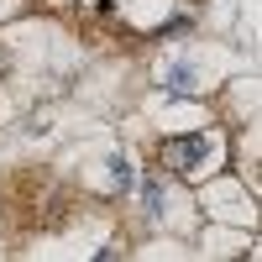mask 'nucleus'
Wrapping results in <instances>:
<instances>
[{"label": "nucleus", "mask_w": 262, "mask_h": 262, "mask_svg": "<svg viewBox=\"0 0 262 262\" xmlns=\"http://www.w3.org/2000/svg\"><path fill=\"white\" fill-rule=\"evenodd\" d=\"M142 194H147V210H152V215H163V210H168V189H163V179H147Z\"/></svg>", "instance_id": "obj_2"}, {"label": "nucleus", "mask_w": 262, "mask_h": 262, "mask_svg": "<svg viewBox=\"0 0 262 262\" xmlns=\"http://www.w3.org/2000/svg\"><path fill=\"white\" fill-rule=\"evenodd\" d=\"M189 79H194L189 69H173V74H168V90H173V95H200V90H194Z\"/></svg>", "instance_id": "obj_3"}, {"label": "nucleus", "mask_w": 262, "mask_h": 262, "mask_svg": "<svg viewBox=\"0 0 262 262\" xmlns=\"http://www.w3.org/2000/svg\"><path fill=\"white\" fill-rule=\"evenodd\" d=\"M205 158H210V137H205V131H189V137H163V147H158V163H163L168 173H200Z\"/></svg>", "instance_id": "obj_1"}, {"label": "nucleus", "mask_w": 262, "mask_h": 262, "mask_svg": "<svg viewBox=\"0 0 262 262\" xmlns=\"http://www.w3.org/2000/svg\"><path fill=\"white\" fill-rule=\"evenodd\" d=\"M111 173H116V184H121V194H126V189H131V163L121 158V152L111 158Z\"/></svg>", "instance_id": "obj_4"}]
</instances>
